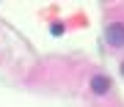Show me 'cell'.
Here are the masks:
<instances>
[{
    "instance_id": "6da1fadb",
    "label": "cell",
    "mask_w": 124,
    "mask_h": 107,
    "mask_svg": "<svg viewBox=\"0 0 124 107\" xmlns=\"http://www.w3.org/2000/svg\"><path fill=\"white\" fill-rule=\"evenodd\" d=\"M105 41L110 47H124V22H110L105 27Z\"/></svg>"
},
{
    "instance_id": "7a4b0ae2",
    "label": "cell",
    "mask_w": 124,
    "mask_h": 107,
    "mask_svg": "<svg viewBox=\"0 0 124 107\" xmlns=\"http://www.w3.org/2000/svg\"><path fill=\"white\" fill-rule=\"evenodd\" d=\"M91 91H94V94H99V96H105L108 91H110V77H105V74L91 77Z\"/></svg>"
},
{
    "instance_id": "3957f363",
    "label": "cell",
    "mask_w": 124,
    "mask_h": 107,
    "mask_svg": "<svg viewBox=\"0 0 124 107\" xmlns=\"http://www.w3.org/2000/svg\"><path fill=\"white\" fill-rule=\"evenodd\" d=\"M50 33H53V36H63V25L61 22H53V25H50Z\"/></svg>"
},
{
    "instance_id": "277c9868",
    "label": "cell",
    "mask_w": 124,
    "mask_h": 107,
    "mask_svg": "<svg viewBox=\"0 0 124 107\" xmlns=\"http://www.w3.org/2000/svg\"><path fill=\"white\" fill-rule=\"evenodd\" d=\"M121 74H124V63H121Z\"/></svg>"
}]
</instances>
